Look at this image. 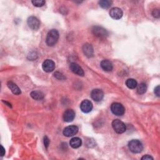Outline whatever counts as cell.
I'll use <instances>...</instances> for the list:
<instances>
[{
	"label": "cell",
	"instance_id": "19",
	"mask_svg": "<svg viewBox=\"0 0 160 160\" xmlns=\"http://www.w3.org/2000/svg\"><path fill=\"white\" fill-rule=\"evenodd\" d=\"M126 85L129 89H135V88H136L138 83H137V82L136 81L135 79L130 78V79H128L126 80Z\"/></svg>",
	"mask_w": 160,
	"mask_h": 160
},
{
	"label": "cell",
	"instance_id": "10",
	"mask_svg": "<svg viewBox=\"0 0 160 160\" xmlns=\"http://www.w3.org/2000/svg\"><path fill=\"white\" fill-rule=\"evenodd\" d=\"M80 108L83 113H88L91 111L93 109V104L89 100H85L80 104Z\"/></svg>",
	"mask_w": 160,
	"mask_h": 160
},
{
	"label": "cell",
	"instance_id": "6",
	"mask_svg": "<svg viewBox=\"0 0 160 160\" xmlns=\"http://www.w3.org/2000/svg\"><path fill=\"white\" fill-rule=\"evenodd\" d=\"M29 28L33 30L36 31L39 28L40 22L38 19L35 16H30L28 18L27 21Z\"/></svg>",
	"mask_w": 160,
	"mask_h": 160
},
{
	"label": "cell",
	"instance_id": "29",
	"mask_svg": "<svg viewBox=\"0 0 160 160\" xmlns=\"http://www.w3.org/2000/svg\"><path fill=\"white\" fill-rule=\"evenodd\" d=\"M1 147H2V156H3L5 154V150L3 148V146H1Z\"/></svg>",
	"mask_w": 160,
	"mask_h": 160
},
{
	"label": "cell",
	"instance_id": "27",
	"mask_svg": "<svg viewBox=\"0 0 160 160\" xmlns=\"http://www.w3.org/2000/svg\"><path fill=\"white\" fill-rule=\"evenodd\" d=\"M155 95L158 96V97H159L160 96V93H159V86H158L155 88V91H154Z\"/></svg>",
	"mask_w": 160,
	"mask_h": 160
},
{
	"label": "cell",
	"instance_id": "4",
	"mask_svg": "<svg viewBox=\"0 0 160 160\" xmlns=\"http://www.w3.org/2000/svg\"><path fill=\"white\" fill-rule=\"evenodd\" d=\"M112 113L116 116H122L125 112V109L123 104L119 103H114L111 106Z\"/></svg>",
	"mask_w": 160,
	"mask_h": 160
},
{
	"label": "cell",
	"instance_id": "18",
	"mask_svg": "<svg viewBox=\"0 0 160 160\" xmlns=\"http://www.w3.org/2000/svg\"><path fill=\"white\" fill-rule=\"evenodd\" d=\"M30 95L32 97V98L37 101L42 100L45 97L44 93L40 91H33L31 93Z\"/></svg>",
	"mask_w": 160,
	"mask_h": 160
},
{
	"label": "cell",
	"instance_id": "9",
	"mask_svg": "<svg viewBox=\"0 0 160 160\" xmlns=\"http://www.w3.org/2000/svg\"><path fill=\"white\" fill-rule=\"evenodd\" d=\"M91 96L95 101L99 102L103 100L104 97V93L101 89H95L91 91Z\"/></svg>",
	"mask_w": 160,
	"mask_h": 160
},
{
	"label": "cell",
	"instance_id": "22",
	"mask_svg": "<svg viewBox=\"0 0 160 160\" xmlns=\"http://www.w3.org/2000/svg\"><path fill=\"white\" fill-rule=\"evenodd\" d=\"M32 3L35 6L42 7L45 5V2L43 0H35V1H32Z\"/></svg>",
	"mask_w": 160,
	"mask_h": 160
},
{
	"label": "cell",
	"instance_id": "20",
	"mask_svg": "<svg viewBox=\"0 0 160 160\" xmlns=\"http://www.w3.org/2000/svg\"><path fill=\"white\" fill-rule=\"evenodd\" d=\"M137 92L138 94L142 95L144 94V93H146V90H147V86H146V85L144 83H141L140 85H137Z\"/></svg>",
	"mask_w": 160,
	"mask_h": 160
},
{
	"label": "cell",
	"instance_id": "24",
	"mask_svg": "<svg viewBox=\"0 0 160 160\" xmlns=\"http://www.w3.org/2000/svg\"><path fill=\"white\" fill-rule=\"evenodd\" d=\"M28 58L30 60H35L37 58V55H36V53H34V52H31L30 53V54L28 55Z\"/></svg>",
	"mask_w": 160,
	"mask_h": 160
},
{
	"label": "cell",
	"instance_id": "25",
	"mask_svg": "<svg viewBox=\"0 0 160 160\" xmlns=\"http://www.w3.org/2000/svg\"><path fill=\"white\" fill-rule=\"evenodd\" d=\"M152 15L155 18H159L160 16V13H159V10L158 9H155L153 11L152 13Z\"/></svg>",
	"mask_w": 160,
	"mask_h": 160
},
{
	"label": "cell",
	"instance_id": "21",
	"mask_svg": "<svg viewBox=\"0 0 160 160\" xmlns=\"http://www.w3.org/2000/svg\"><path fill=\"white\" fill-rule=\"evenodd\" d=\"M113 2L111 1H109V0H101V1L99 2V5L100 6L104 9H107L110 8Z\"/></svg>",
	"mask_w": 160,
	"mask_h": 160
},
{
	"label": "cell",
	"instance_id": "13",
	"mask_svg": "<svg viewBox=\"0 0 160 160\" xmlns=\"http://www.w3.org/2000/svg\"><path fill=\"white\" fill-rule=\"evenodd\" d=\"M70 68L71 70L73 73L75 74L80 76H84V71L83 69L82 68L81 66L78 65L77 63H72L70 64Z\"/></svg>",
	"mask_w": 160,
	"mask_h": 160
},
{
	"label": "cell",
	"instance_id": "23",
	"mask_svg": "<svg viewBox=\"0 0 160 160\" xmlns=\"http://www.w3.org/2000/svg\"><path fill=\"white\" fill-rule=\"evenodd\" d=\"M54 76H55V77H56L58 79H60V80H64V79H65V77L64 76V75L62 74V73H60V72H56L55 74H54Z\"/></svg>",
	"mask_w": 160,
	"mask_h": 160
},
{
	"label": "cell",
	"instance_id": "11",
	"mask_svg": "<svg viewBox=\"0 0 160 160\" xmlns=\"http://www.w3.org/2000/svg\"><path fill=\"white\" fill-rule=\"evenodd\" d=\"M123 11L119 8H111L110 11V15L114 20H119L123 16Z\"/></svg>",
	"mask_w": 160,
	"mask_h": 160
},
{
	"label": "cell",
	"instance_id": "15",
	"mask_svg": "<svg viewBox=\"0 0 160 160\" xmlns=\"http://www.w3.org/2000/svg\"><path fill=\"white\" fill-rule=\"evenodd\" d=\"M101 67L105 71H111L113 68V65L110 61L105 60L101 62Z\"/></svg>",
	"mask_w": 160,
	"mask_h": 160
},
{
	"label": "cell",
	"instance_id": "17",
	"mask_svg": "<svg viewBox=\"0 0 160 160\" xmlns=\"http://www.w3.org/2000/svg\"><path fill=\"white\" fill-rule=\"evenodd\" d=\"M82 141L78 137L73 138L70 141V144L73 148H78L82 146Z\"/></svg>",
	"mask_w": 160,
	"mask_h": 160
},
{
	"label": "cell",
	"instance_id": "7",
	"mask_svg": "<svg viewBox=\"0 0 160 160\" xmlns=\"http://www.w3.org/2000/svg\"><path fill=\"white\" fill-rule=\"evenodd\" d=\"M78 132V128L75 125H71L65 128L63 130V135L66 137L75 136Z\"/></svg>",
	"mask_w": 160,
	"mask_h": 160
},
{
	"label": "cell",
	"instance_id": "3",
	"mask_svg": "<svg viewBox=\"0 0 160 160\" xmlns=\"http://www.w3.org/2000/svg\"><path fill=\"white\" fill-rule=\"evenodd\" d=\"M112 126L115 131L118 134H122L126 130L125 124L119 119H115L112 122Z\"/></svg>",
	"mask_w": 160,
	"mask_h": 160
},
{
	"label": "cell",
	"instance_id": "26",
	"mask_svg": "<svg viewBox=\"0 0 160 160\" xmlns=\"http://www.w3.org/2000/svg\"><path fill=\"white\" fill-rule=\"evenodd\" d=\"M44 144H45V148L46 149H48V146L49 144V138L47 136H45L44 137Z\"/></svg>",
	"mask_w": 160,
	"mask_h": 160
},
{
	"label": "cell",
	"instance_id": "12",
	"mask_svg": "<svg viewBox=\"0 0 160 160\" xmlns=\"http://www.w3.org/2000/svg\"><path fill=\"white\" fill-rule=\"evenodd\" d=\"M75 118V113L71 109L66 110L63 114V119L65 122H71Z\"/></svg>",
	"mask_w": 160,
	"mask_h": 160
},
{
	"label": "cell",
	"instance_id": "8",
	"mask_svg": "<svg viewBox=\"0 0 160 160\" xmlns=\"http://www.w3.org/2000/svg\"><path fill=\"white\" fill-rule=\"evenodd\" d=\"M43 70L47 73L52 72L55 69V63L53 60H46L42 64Z\"/></svg>",
	"mask_w": 160,
	"mask_h": 160
},
{
	"label": "cell",
	"instance_id": "5",
	"mask_svg": "<svg viewBox=\"0 0 160 160\" xmlns=\"http://www.w3.org/2000/svg\"><path fill=\"white\" fill-rule=\"evenodd\" d=\"M92 32L96 36L101 38H104L108 35V33L106 30L100 26H94L92 29Z\"/></svg>",
	"mask_w": 160,
	"mask_h": 160
},
{
	"label": "cell",
	"instance_id": "2",
	"mask_svg": "<svg viewBox=\"0 0 160 160\" xmlns=\"http://www.w3.org/2000/svg\"><path fill=\"white\" fill-rule=\"evenodd\" d=\"M128 148L133 153H140L143 150V145L139 140H133L129 142Z\"/></svg>",
	"mask_w": 160,
	"mask_h": 160
},
{
	"label": "cell",
	"instance_id": "28",
	"mask_svg": "<svg viewBox=\"0 0 160 160\" xmlns=\"http://www.w3.org/2000/svg\"><path fill=\"white\" fill-rule=\"evenodd\" d=\"M141 159H145V160H146V159H148V160L152 159V160H153V158L151 156H150V155H146L143 156V157L141 158Z\"/></svg>",
	"mask_w": 160,
	"mask_h": 160
},
{
	"label": "cell",
	"instance_id": "14",
	"mask_svg": "<svg viewBox=\"0 0 160 160\" xmlns=\"http://www.w3.org/2000/svg\"><path fill=\"white\" fill-rule=\"evenodd\" d=\"M83 51L84 55L88 58H91L94 55V50L92 46L88 43L85 44L83 46Z\"/></svg>",
	"mask_w": 160,
	"mask_h": 160
},
{
	"label": "cell",
	"instance_id": "16",
	"mask_svg": "<svg viewBox=\"0 0 160 160\" xmlns=\"http://www.w3.org/2000/svg\"><path fill=\"white\" fill-rule=\"evenodd\" d=\"M8 87L9 88V89L11 91V92L16 95H18L21 94V90L19 88V87L13 82H8Z\"/></svg>",
	"mask_w": 160,
	"mask_h": 160
},
{
	"label": "cell",
	"instance_id": "1",
	"mask_svg": "<svg viewBox=\"0 0 160 160\" xmlns=\"http://www.w3.org/2000/svg\"><path fill=\"white\" fill-rule=\"evenodd\" d=\"M59 33L56 30H50L46 36V42L49 46H54L59 39Z\"/></svg>",
	"mask_w": 160,
	"mask_h": 160
}]
</instances>
